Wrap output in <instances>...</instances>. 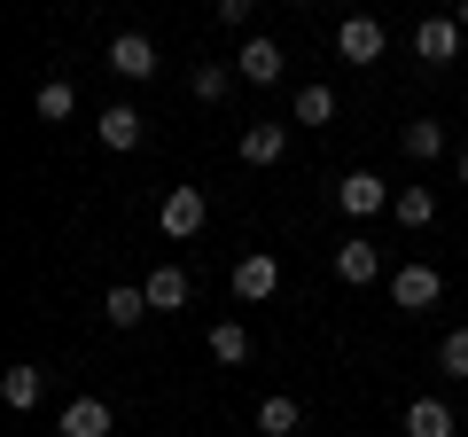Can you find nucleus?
I'll use <instances>...</instances> for the list:
<instances>
[{
	"label": "nucleus",
	"instance_id": "6e6552de",
	"mask_svg": "<svg viewBox=\"0 0 468 437\" xmlns=\"http://www.w3.org/2000/svg\"><path fill=\"white\" fill-rule=\"evenodd\" d=\"M414 55L421 63H461V24L452 16H421L414 24Z\"/></svg>",
	"mask_w": 468,
	"mask_h": 437
},
{
	"label": "nucleus",
	"instance_id": "20e7f679",
	"mask_svg": "<svg viewBox=\"0 0 468 437\" xmlns=\"http://www.w3.org/2000/svg\"><path fill=\"white\" fill-rule=\"evenodd\" d=\"M390 196H399L390 180H375V172H351V180L335 187V211H344V218H375V211H390Z\"/></svg>",
	"mask_w": 468,
	"mask_h": 437
},
{
	"label": "nucleus",
	"instance_id": "2eb2a0df",
	"mask_svg": "<svg viewBox=\"0 0 468 437\" xmlns=\"http://www.w3.org/2000/svg\"><path fill=\"white\" fill-rule=\"evenodd\" d=\"M141 289H149V313H180V304H187V273L180 266H156Z\"/></svg>",
	"mask_w": 468,
	"mask_h": 437
},
{
	"label": "nucleus",
	"instance_id": "6ab92c4d",
	"mask_svg": "<svg viewBox=\"0 0 468 437\" xmlns=\"http://www.w3.org/2000/svg\"><path fill=\"white\" fill-rule=\"evenodd\" d=\"M32 110H39V118H48V125H63L70 110H79V86H70V79H48V86H39V94H32Z\"/></svg>",
	"mask_w": 468,
	"mask_h": 437
},
{
	"label": "nucleus",
	"instance_id": "f03ea898",
	"mask_svg": "<svg viewBox=\"0 0 468 437\" xmlns=\"http://www.w3.org/2000/svg\"><path fill=\"white\" fill-rule=\"evenodd\" d=\"M203 218H211V203H203V187H165V203H156V227H165L172 242L203 235Z\"/></svg>",
	"mask_w": 468,
	"mask_h": 437
},
{
	"label": "nucleus",
	"instance_id": "bb28decb",
	"mask_svg": "<svg viewBox=\"0 0 468 437\" xmlns=\"http://www.w3.org/2000/svg\"><path fill=\"white\" fill-rule=\"evenodd\" d=\"M461 180H468V149H461Z\"/></svg>",
	"mask_w": 468,
	"mask_h": 437
},
{
	"label": "nucleus",
	"instance_id": "39448f33",
	"mask_svg": "<svg viewBox=\"0 0 468 437\" xmlns=\"http://www.w3.org/2000/svg\"><path fill=\"white\" fill-rule=\"evenodd\" d=\"M234 70L250 86H282V70H289V55H282V39H266V32H250L242 39V55H234Z\"/></svg>",
	"mask_w": 468,
	"mask_h": 437
},
{
	"label": "nucleus",
	"instance_id": "9d476101",
	"mask_svg": "<svg viewBox=\"0 0 468 437\" xmlns=\"http://www.w3.org/2000/svg\"><path fill=\"white\" fill-rule=\"evenodd\" d=\"M94 133H101V149H117V156H125V149H141V110H133V101H110Z\"/></svg>",
	"mask_w": 468,
	"mask_h": 437
},
{
	"label": "nucleus",
	"instance_id": "ddd939ff",
	"mask_svg": "<svg viewBox=\"0 0 468 437\" xmlns=\"http://www.w3.org/2000/svg\"><path fill=\"white\" fill-rule=\"evenodd\" d=\"M39 390H48V375H39V368H32V359H16V368L0 375V399L16 406V414H24V406H39Z\"/></svg>",
	"mask_w": 468,
	"mask_h": 437
},
{
	"label": "nucleus",
	"instance_id": "9b49d317",
	"mask_svg": "<svg viewBox=\"0 0 468 437\" xmlns=\"http://www.w3.org/2000/svg\"><path fill=\"white\" fill-rule=\"evenodd\" d=\"M335 273H344V282H351V289H367V282H375V273H383V250H375V242H367V235H351V242H344V250H335Z\"/></svg>",
	"mask_w": 468,
	"mask_h": 437
},
{
	"label": "nucleus",
	"instance_id": "aec40b11",
	"mask_svg": "<svg viewBox=\"0 0 468 437\" xmlns=\"http://www.w3.org/2000/svg\"><path fill=\"white\" fill-rule=\"evenodd\" d=\"M101 313H110V328H141V320H149V289H110Z\"/></svg>",
	"mask_w": 468,
	"mask_h": 437
},
{
	"label": "nucleus",
	"instance_id": "4be33fe9",
	"mask_svg": "<svg viewBox=\"0 0 468 437\" xmlns=\"http://www.w3.org/2000/svg\"><path fill=\"white\" fill-rule=\"evenodd\" d=\"M297 125H335V94L328 86H297Z\"/></svg>",
	"mask_w": 468,
	"mask_h": 437
},
{
	"label": "nucleus",
	"instance_id": "f8f14e48",
	"mask_svg": "<svg viewBox=\"0 0 468 437\" xmlns=\"http://www.w3.org/2000/svg\"><path fill=\"white\" fill-rule=\"evenodd\" d=\"M282 149H289V125H273V118L242 125V165H282Z\"/></svg>",
	"mask_w": 468,
	"mask_h": 437
},
{
	"label": "nucleus",
	"instance_id": "0eeeda50",
	"mask_svg": "<svg viewBox=\"0 0 468 437\" xmlns=\"http://www.w3.org/2000/svg\"><path fill=\"white\" fill-rule=\"evenodd\" d=\"M110 70L117 79H156V39L149 32H117L110 39Z\"/></svg>",
	"mask_w": 468,
	"mask_h": 437
},
{
	"label": "nucleus",
	"instance_id": "dca6fc26",
	"mask_svg": "<svg viewBox=\"0 0 468 437\" xmlns=\"http://www.w3.org/2000/svg\"><path fill=\"white\" fill-rule=\"evenodd\" d=\"M406 437H452V406L445 399H414L406 406Z\"/></svg>",
	"mask_w": 468,
	"mask_h": 437
},
{
	"label": "nucleus",
	"instance_id": "393cba45",
	"mask_svg": "<svg viewBox=\"0 0 468 437\" xmlns=\"http://www.w3.org/2000/svg\"><path fill=\"white\" fill-rule=\"evenodd\" d=\"M211 16H218V24H227V32H242V24H250V16H258V0H211Z\"/></svg>",
	"mask_w": 468,
	"mask_h": 437
},
{
	"label": "nucleus",
	"instance_id": "4468645a",
	"mask_svg": "<svg viewBox=\"0 0 468 437\" xmlns=\"http://www.w3.org/2000/svg\"><path fill=\"white\" fill-rule=\"evenodd\" d=\"M399 149L414 156V165H430V156H445V125H437V118H414V125H399Z\"/></svg>",
	"mask_w": 468,
	"mask_h": 437
},
{
	"label": "nucleus",
	"instance_id": "f257e3e1",
	"mask_svg": "<svg viewBox=\"0 0 468 437\" xmlns=\"http://www.w3.org/2000/svg\"><path fill=\"white\" fill-rule=\"evenodd\" d=\"M437 297H445V273H437L430 258H406V266L390 273V304H399V313H430Z\"/></svg>",
	"mask_w": 468,
	"mask_h": 437
},
{
	"label": "nucleus",
	"instance_id": "412c9836",
	"mask_svg": "<svg viewBox=\"0 0 468 437\" xmlns=\"http://www.w3.org/2000/svg\"><path fill=\"white\" fill-rule=\"evenodd\" d=\"M297 421H304L297 399H266V406H258V430H266V437H297Z\"/></svg>",
	"mask_w": 468,
	"mask_h": 437
},
{
	"label": "nucleus",
	"instance_id": "5701e85b",
	"mask_svg": "<svg viewBox=\"0 0 468 437\" xmlns=\"http://www.w3.org/2000/svg\"><path fill=\"white\" fill-rule=\"evenodd\" d=\"M187 86H196V101H227L234 70H227V63H196V79H187Z\"/></svg>",
	"mask_w": 468,
	"mask_h": 437
},
{
	"label": "nucleus",
	"instance_id": "a878e982",
	"mask_svg": "<svg viewBox=\"0 0 468 437\" xmlns=\"http://www.w3.org/2000/svg\"><path fill=\"white\" fill-rule=\"evenodd\" d=\"M452 24H461V32H468V0H461V8H452Z\"/></svg>",
	"mask_w": 468,
	"mask_h": 437
},
{
	"label": "nucleus",
	"instance_id": "a211bd4d",
	"mask_svg": "<svg viewBox=\"0 0 468 437\" xmlns=\"http://www.w3.org/2000/svg\"><path fill=\"white\" fill-rule=\"evenodd\" d=\"M390 218H399V227H414V235H421V227H430V218H437V196H430V187H399V196H390Z\"/></svg>",
	"mask_w": 468,
	"mask_h": 437
},
{
	"label": "nucleus",
	"instance_id": "1a4fd4ad",
	"mask_svg": "<svg viewBox=\"0 0 468 437\" xmlns=\"http://www.w3.org/2000/svg\"><path fill=\"white\" fill-rule=\"evenodd\" d=\"M55 437H110V399H70Z\"/></svg>",
	"mask_w": 468,
	"mask_h": 437
},
{
	"label": "nucleus",
	"instance_id": "7ed1b4c3",
	"mask_svg": "<svg viewBox=\"0 0 468 437\" xmlns=\"http://www.w3.org/2000/svg\"><path fill=\"white\" fill-rule=\"evenodd\" d=\"M383 48H390V32L375 16H344L335 24V55H344V63H383Z\"/></svg>",
	"mask_w": 468,
	"mask_h": 437
},
{
	"label": "nucleus",
	"instance_id": "b1692460",
	"mask_svg": "<svg viewBox=\"0 0 468 437\" xmlns=\"http://www.w3.org/2000/svg\"><path fill=\"white\" fill-rule=\"evenodd\" d=\"M437 368H445L452 383H468V328H452V336L437 344Z\"/></svg>",
	"mask_w": 468,
	"mask_h": 437
},
{
	"label": "nucleus",
	"instance_id": "f3484780",
	"mask_svg": "<svg viewBox=\"0 0 468 437\" xmlns=\"http://www.w3.org/2000/svg\"><path fill=\"white\" fill-rule=\"evenodd\" d=\"M203 344H211V359H218V368H242V359H250V328H242V320H218V328H211Z\"/></svg>",
	"mask_w": 468,
	"mask_h": 437
},
{
	"label": "nucleus",
	"instance_id": "423d86ee",
	"mask_svg": "<svg viewBox=\"0 0 468 437\" xmlns=\"http://www.w3.org/2000/svg\"><path fill=\"white\" fill-rule=\"evenodd\" d=\"M273 289H282V266H273L266 250H250V258H234V297H242V304H266Z\"/></svg>",
	"mask_w": 468,
	"mask_h": 437
}]
</instances>
